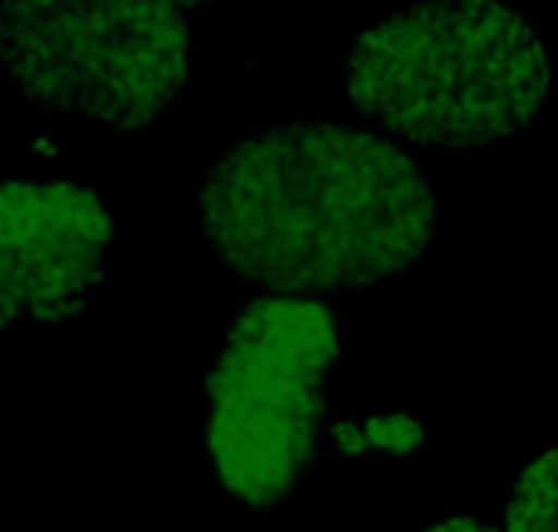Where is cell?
I'll return each mask as SVG.
<instances>
[{"instance_id":"cell-4","label":"cell","mask_w":558,"mask_h":532,"mask_svg":"<svg viewBox=\"0 0 558 532\" xmlns=\"http://www.w3.org/2000/svg\"><path fill=\"white\" fill-rule=\"evenodd\" d=\"M0 66L26 99L140 132L194 77V29L172 0H4Z\"/></svg>"},{"instance_id":"cell-1","label":"cell","mask_w":558,"mask_h":532,"mask_svg":"<svg viewBox=\"0 0 558 532\" xmlns=\"http://www.w3.org/2000/svg\"><path fill=\"white\" fill-rule=\"evenodd\" d=\"M197 219L230 274L289 296L402 277L435 237V186L402 146L332 121L248 132L205 172Z\"/></svg>"},{"instance_id":"cell-6","label":"cell","mask_w":558,"mask_h":532,"mask_svg":"<svg viewBox=\"0 0 558 532\" xmlns=\"http://www.w3.org/2000/svg\"><path fill=\"white\" fill-rule=\"evenodd\" d=\"M500 532H558V445L530 460L514 478Z\"/></svg>"},{"instance_id":"cell-2","label":"cell","mask_w":558,"mask_h":532,"mask_svg":"<svg viewBox=\"0 0 558 532\" xmlns=\"http://www.w3.org/2000/svg\"><path fill=\"white\" fill-rule=\"evenodd\" d=\"M343 91L409 143L478 150L541 124L555 96L551 48L504 0H420L354 37Z\"/></svg>"},{"instance_id":"cell-3","label":"cell","mask_w":558,"mask_h":532,"mask_svg":"<svg viewBox=\"0 0 558 532\" xmlns=\"http://www.w3.org/2000/svg\"><path fill=\"white\" fill-rule=\"evenodd\" d=\"M340 354V318L307 296L252 299L230 321L208 380L205 448L238 504L274 510L303 482Z\"/></svg>"},{"instance_id":"cell-7","label":"cell","mask_w":558,"mask_h":532,"mask_svg":"<svg viewBox=\"0 0 558 532\" xmlns=\"http://www.w3.org/2000/svg\"><path fill=\"white\" fill-rule=\"evenodd\" d=\"M424 532H500V529H497V525H489V521H482V518L457 515V518L435 521V525H427Z\"/></svg>"},{"instance_id":"cell-5","label":"cell","mask_w":558,"mask_h":532,"mask_svg":"<svg viewBox=\"0 0 558 532\" xmlns=\"http://www.w3.org/2000/svg\"><path fill=\"white\" fill-rule=\"evenodd\" d=\"M110 208L88 186L0 183V332L88 310L110 277Z\"/></svg>"},{"instance_id":"cell-8","label":"cell","mask_w":558,"mask_h":532,"mask_svg":"<svg viewBox=\"0 0 558 532\" xmlns=\"http://www.w3.org/2000/svg\"><path fill=\"white\" fill-rule=\"evenodd\" d=\"M172 4H179V8H186V12H191V8H208V4H216V0H172Z\"/></svg>"}]
</instances>
